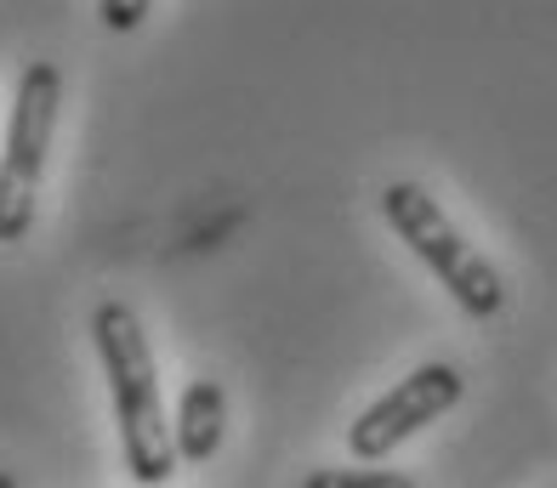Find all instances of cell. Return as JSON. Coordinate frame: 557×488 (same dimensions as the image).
I'll use <instances>...</instances> for the list:
<instances>
[{"instance_id":"6da1fadb","label":"cell","mask_w":557,"mask_h":488,"mask_svg":"<svg viewBox=\"0 0 557 488\" xmlns=\"http://www.w3.org/2000/svg\"><path fill=\"white\" fill-rule=\"evenodd\" d=\"M91 341H97V358H103V375H109L125 472L143 488L171 483V472H176L171 415L160 398V370H154V347H148L143 318L125 301H103L91 313Z\"/></svg>"},{"instance_id":"7a4b0ae2","label":"cell","mask_w":557,"mask_h":488,"mask_svg":"<svg viewBox=\"0 0 557 488\" xmlns=\"http://www.w3.org/2000/svg\"><path fill=\"white\" fill-rule=\"evenodd\" d=\"M382 216H387L393 234L416 250V262L433 267V278L455 296V306H461L467 318L484 324L506 306V285H500L495 262L449 222V211L421 183H387L382 188Z\"/></svg>"},{"instance_id":"3957f363","label":"cell","mask_w":557,"mask_h":488,"mask_svg":"<svg viewBox=\"0 0 557 488\" xmlns=\"http://www.w3.org/2000/svg\"><path fill=\"white\" fill-rule=\"evenodd\" d=\"M58 109H63V68L40 58V63H29L17 74L7 148H0V245H23L29 227H35L40 176H46V153H52Z\"/></svg>"},{"instance_id":"277c9868","label":"cell","mask_w":557,"mask_h":488,"mask_svg":"<svg viewBox=\"0 0 557 488\" xmlns=\"http://www.w3.org/2000/svg\"><path fill=\"white\" fill-rule=\"evenodd\" d=\"M467 392V375L455 364H421L375 398L359 421L347 426V449L352 460H387L398 443H410L416 431H426L433 421H444Z\"/></svg>"},{"instance_id":"5b68a950","label":"cell","mask_w":557,"mask_h":488,"mask_svg":"<svg viewBox=\"0 0 557 488\" xmlns=\"http://www.w3.org/2000/svg\"><path fill=\"white\" fill-rule=\"evenodd\" d=\"M222 431H227V392H222V380L216 375H194L183 387V403H176V421H171L176 460L206 466V460L222 449Z\"/></svg>"},{"instance_id":"8992f818","label":"cell","mask_w":557,"mask_h":488,"mask_svg":"<svg viewBox=\"0 0 557 488\" xmlns=\"http://www.w3.org/2000/svg\"><path fill=\"white\" fill-rule=\"evenodd\" d=\"M301 488H416V477L387 472V466H319Z\"/></svg>"},{"instance_id":"52a82bcc","label":"cell","mask_w":557,"mask_h":488,"mask_svg":"<svg viewBox=\"0 0 557 488\" xmlns=\"http://www.w3.org/2000/svg\"><path fill=\"white\" fill-rule=\"evenodd\" d=\"M148 12H154V0H97V17H103V29H114V35L143 29Z\"/></svg>"},{"instance_id":"ba28073f","label":"cell","mask_w":557,"mask_h":488,"mask_svg":"<svg viewBox=\"0 0 557 488\" xmlns=\"http://www.w3.org/2000/svg\"><path fill=\"white\" fill-rule=\"evenodd\" d=\"M0 488H17V477H12L7 466H0Z\"/></svg>"}]
</instances>
